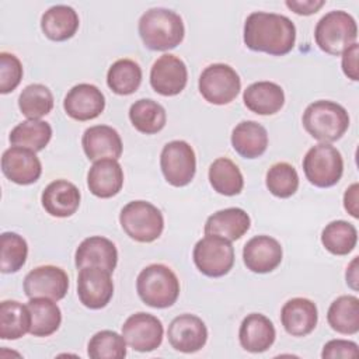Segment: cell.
I'll return each mask as SVG.
<instances>
[{"label":"cell","mask_w":359,"mask_h":359,"mask_svg":"<svg viewBox=\"0 0 359 359\" xmlns=\"http://www.w3.org/2000/svg\"><path fill=\"white\" fill-rule=\"evenodd\" d=\"M243 39L245 46L254 52L283 56L294 46L296 27L286 15L254 11L245 18Z\"/></svg>","instance_id":"6da1fadb"},{"label":"cell","mask_w":359,"mask_h":359,"mask_svg":"<svg viewBox=\"0 0 359 359\" xmlns=\"http://www.w3.org/2000/svg\"><path fill=\"white\" fill-rule=\"evenodd\" d=\"M137 31L147 49L161 52L177 48L185 35L181 15L164 7H154L144 11L139 18Z\"/></svg>","instance_id":"7a4b0ae2"},{"label":"cell","mask_w":359,"mask_h":359,"mask_svg":"<svg viewBox=\"0 0 359 359\" xmlns=\"http://www.w3.org/2000/svg\"><path fill=\"white\" fill-rule=\"evenodd\" d=\"M306 132L321 143L339 140L349 128L346 109L330 100H318L307 105L302 118Z\"/></svg>","instance_id":"3957f363"},{"label":"cell","mask_w":359,"mask_h":359,"mask_svg":"<svg viewBox=\"0 0 359 359\" xmlns=\"http://www.w3.org/2000/svg\"><path fill=\"white\" fill-rule=\"evenodd\" d=\"M136 290L144 304L153 309H167L180 296V280L167 265L150 264L137 275Z\"/></svg>","instance_id":"277c9868"},{"label":"cell","mask_w":359,"mask_h":359,"mask_svg":"<svg viewBox=\"0 0 359 359\" xmlns=\"http://www.w3.org/2000/svg\"><path fill=\"white\" fill-rule=\"evenodd\" d=\"M358 25L355 18L342 10L324 14L316 28L314 39L317 46L332 56H339L345 49L356 42Z\"/></svg>","instance_id":"5b68a950"},{"label":"cell","mask_w":359,"mask_h":359,"mask_svg":"<svg viewBox=\"0 0 359 359\" xmlns=\"http://www.w3.org/2000/svg\"><path fill=\"white\" fill-rule=\"evenodd\" d=\"M122 230L137 243H153L164 230V217L157 206L147 201H132L119 213Z\"/></svg>","instance_id":"8992f818"},{"label":"cell","mask_w":359,"mask_h":359,"mask_svg":"<svg viewBox=\"0 0 359 359\" xmlns=\"http://www.w3.org/2000/svg\"><path fill=\"white\" fill-rule=\"evenodd\" d=\"M303 171L310 184L318 188L334 187L342 177L344 158L330 143L310 147L303 158Z\"/></svg>","instance_id":"52a82bcc"},{"label":"cell","mask_w":359,"mask_h":359,"mask_svg":"<svg viewBox=\"0 0 359 359\" xmlns=\"http://www.w3.org/2000/svg\"><path fill=\"white\" fill-rule=\"evenodd\" d=\"M199 93L213 105L230 104L241 90L238 73L226 63H213L205 67L198 81Z\"/></svg>","instance_id":"ba28073f"},{"label":"cell","mask_w":359,"mask_h":359,"mask_svg":"<svg viewBox=\"0 0 359 359\" xmlns=\"http://www.w3.org/2000/svg\"><path fill=\"white\" fill-rule=\"evenodd\" d=\"M195 266L209 278H220L234 265V248L231 241L219 236H205L192 251Z\"/></svg>","instance_id":"9c48e42d"},{"label":"cell","mask_w":359,"mask_h":359,"mask_svg":"<svg viewBox=\"0 0 359 359\" xmlns=\"http://www.w3.org/2000/svg\"><path fill=\"white\" fill-rule=\"evenodd\" d=\"M161 172L172 187L188 185L196 172V156L185 140H171L164 144L160 154Z\"/></svg>","instance_id":"30bf717a"},{"label":"cell","mask_w":359,"mask_h":359,"mask_svg":"<svg viewBox=\"0 0 359 359\" xmlns=\"http://www.w3.org/2000/svg\"><path fill=\"white\" fill-rule=\"evenodd\" d=\"M122 335L126 344L137 352H151L163 342V323L153 314L135 313L122 325Z\"/></svg>","instance_id":"8fae6325"},{"label":"cell","mask_w":359,"mask_h":359,"mask_svg":"<svg viewBox=\"0 0 359 359\" xmlns=\"http://www.w3.org/2000/svg\"><path fill=\"white\" fill-rule=\"evenodd\" d=\"M77 296L87 309H104L114 296L111 272L97 266L81 268L77 276Z\"/></svg>","instance_id":"7c38bea8"},{"label":"cell","mask_w":359,"mask_h":359,"mask_svg":"<svg viewBox=\"0 0 359 359\" xmlns=\"http://www.w3.org/2000/svg\"><path fill=\"white\" fill-rule=\"evenodd\" d=\"M24 293L28 299L46 297L62 300L69 290V276L55 265H41L31 269L24 278Z\"/></svg>","instance_id":"4fadbf2b"},{"label":"cell","mask_w":359,"mask_h":359,"mask_svg":"<svg viewBox=\"0 0 359 359\" xmlns=\"http://www.w3.org/2000/svg\"><path fill=\"white\" fill-rule=\"evenodd\" d=\"M188 81V69L182 59L172 53L161 55L150 69L151 88L164 97L180 94Z\"/></svg>","instance_id":"5bb4252c"},{"label":"cell","mask_w":359,"mask_h":359,"mask_svg":"<svg viewBox=\"0 0 359 359\" xmlns=\"http://www.w3.org/2000/svg\"><path fill=\"white\" fill-rule=\"evenodd\" d=\"M170 345L182 353H194L201 351L208 341V328L205 323L195 314H180L167 330Z\"/></svg>","instance_id":"9a60e30c"},{"label":"cell","mask_w":359,"mask_h":359,"mask_svg":"<svg viewBox=\"0 0 359 359\" xmlns=\"http://www.w3.org/2000/svg\"><path fill=\"white\" fill-rule=\"evenodd\" d=\"M65 112L76 121L84 122L95 119L105 108V97L102 91L90 83H80L73 86L65 100Z\"/></svg>","instance_id":"2e32d148"},{"label":"cell","mask_w":359,"mask_h":359,"mask_svg":"<svg viewBox=\"0 0 359 359\" xmlns=\"http://www.w3.org/2000/svg\"><path fill=\"white\" fill-rule=\"evenodd\" d=\"M1 171L7 180L18 185H29L39 180L42 164L35 151L11 146L1 156Z\"/></svg>","instance_id":"e0dca14e"},{"label":"cell","mask_w":359,"mask_h":359,"mask_svg":"<svg viewBox=\"0 0 359 359\" xmlns=\"http://www.w3.org/2000/svg\"><path fill=\"white\" fill-rule=\"evenodd\" d=\"M283 257L280 243L271 236H255L243 248V261L247 269L255 273H268L276 269Z\"/></svg>","instance_id":"ac0fdd59"},{"label":"cell","mask_w":359,"mask_h":359,"mask_svg":"<svg viewBox=\"0 0 359 359\" xmlns=\"http://www.w3.org/2000/svg\"><path fill=\"white\" fill-rule=\"evenodd\" d=\"M81 146L88 160H118L122 156V139L116 129L108 125H94L84 130Z\"/></svg>","instance_id":"d6986e66"},{"label":"cell","mask_w":359,"mask_h":359,"mask_svg":"<svg viewBox=\"0 0 359 359\" xmlns=\"http://www.w3.org/2000/svg\"><path fill=\"white\" fill-rule=\"evenodd\" d=\"M74 264L79 269L97 266L112 273L118 264V250L109 238L91 236L79 244L74 254Z\"/></svg>","instance_id":"ffe728a7"},{"label":"cell","mask_w":359,"mask_h":359,"mask_svg":"<svg viewBox=\"0 0 359 359\" xmlns=\"http://www.w3.org/2000/svg\"><path fill=\"white\" fill-rule=\"evenodd\" d=\"M80 191L67 180H56L45 187L41 202L46 213L53 217H69L80 206Z\"/></svg>","instance_id":"44dd1931"},{"label":"cell","mask_w":359,"mask_h":359,"mask_svg":"<svg viewBox=\"0 0 359 359\" xmlns=\"http://www.w3.org/2000/svg\"><path fill=\"white\" fill-rule=\"evenodd\" d=\"M318 311L316 303L306 297L287 300L280 310V323L292 337H306L317 325Z\"/></svg>","instance_id":"7402d4cb"},{"label":"cell","mask_w":359,"mask_h":359,"mask_svg":"<svg viewBox=\"0 0 359 359\" xmlns=\"http://www.w3.org/2000/svg\"><path fill=\"white\" fill-rule=\"evenodd\" d=\"M87 187L94 196L102 199L119 194L123 187V170L118 160L102 158L94 161L87 174Z\"/></svg>","instance_id":"603a6c76"},{"label":"cell","mask_w":359,"mask_h":359,"mask_svg":"<svg viewBox=\"0 0 359 359\" xmlns=\"http://www.w3.org/2000/svg\"><path fill=\"white\" fill-rule=\"evenodd\" d=\"M276 338L273 323L261 313H251L240 324L238 339L241 348L251 353L268 351Z\"/></svg>","instance_id":"cb8c5ba5"},{"label":"cell","mask_w":359,"mask_h":359,"mask_svg":"<svg viewBox=\"0 0 359 359\" xmlns=\"http://www.w3.org/2000/svg\"><path fill=\"white\" fill-rule=\"evenodd\" d=\"M251 219L241 208H226L210 215L205 223V236H219L229 241L241 238L250 229Z\"/></svg>","instance_id":"d4e9b609"},{"label":"cell","mask_w":359,"mask_h":359,"mask_svg":"<svg viewBox=\"0 0 359 359\" xmlns=\"http://www.w3.org/2000/svg\"><path fill=\"white\" fill-rule=\"evenodd\" d=\"M243 101L254 114L273 115L279 112L285 104V91L273 81H257L244 90Z\"/></svg>","instance_id":"484cf974"},{"label":"cell","mask_w":359,"mask_h":359,"mask_svg":"<svg viewBox=\"0 0 359 359\" xmlns=\"http://www.w3.org/2000/svg\"><path fill=\"white\" fill-rule=\"evenodd\" d=\"M80 25L77 11L66 4L49 7L41 17V29L45 36L55 42H63L74 36Z\"/></svg>","instance_id":"4316f807"},{"label":"cell","mask_w":359,"mask_h":359,"mask_svg":"<svg viewBox=\"0 0 359 359\" xmlns=\"http://www.w3.org/2000/svg\"><path fill=\"white\" fill-rule=\"evenodd\" d=\"M231 146L244 158H258L268 147V132L255 121H241L231 132Z\"/></svg>","instance_id":"83f0119b"},{"label":"cell","mask_w":359,"mask_h":359,"mask_svg":"<svg viewBox=\"0 0 359 359\" xmlns=\"http://www.w3.org/2000/svg\"><path fill=\"white\" fill-rule=\"evenodd\" d=\"M327 321L330 327L344 335H355L359 331V299L352 294L337 297L328 307Z\"/></svg>","instance_id":"f1b7e54d"},{"label":"cell","mask_w":359,"mask_h":359,"mask_svg":"<svg viewBox=\"0 0 359 359\" xmlns=\"http://www.w3.org/2000/svg\"><path fill=\"white\" fill-rule=\"evenodd\" d=\"M27 306L31 313V335L49 337L59 330L62 323V311L55 300L46 297H32Z\"/></svg>","instance_id":"f546056e"},{"label":"cell","mask_w":359,"mask_h":359,"mask_svg":"<svg viewBox=\"0 0 359 359\" xmlns=\"http://www.w3.org/2000/svg\"><path fill=\"white\" fill-rule=\"evenodd\" d=\"M129 119L136 130L144 135L158 133L167 122V114L161 104L151 98H140L129 108Z\"/></svg>","instance_id":"4dcf8cb0"},{"label":"cell","mask_w":359,"mask_h":359,"mask_svg":"<svg viewBox=\"0 0 359 359\" xmlns=\"http://www.w3.org/2000/svg\"><path fill=\"white\" fill-rule=\"evenodd\" d=\"M208 178L213 191L224 196L238 195L244 187L240 168L227 157H219L210 164Z\"/></svg>","instance_id":"1f68e13d"},{"label":"cell","mask_w":359,"mask_h":359,"mask_svg":"<svg viewBox=\"0 0 359 359\" xmlns=\"http://www.w3.org/2000/svg\"><path fill=\"white\" fill-rule=\"evenodd\" d=\"M31 330V313L28 306L17 300L0 303V338L18 339Z\"/></svg>","instance_id":"d6a6232c"},{"label":"cell","mask_w":359,"mask_h":359,"mask_svg":"<svg viewBox=\"0 0 359 359\" xmlns=\"http://www.w3.org/2000/svg\"><path fill=\"white\" fill-rule=\"evenodd\" d=\"M52 137V126L42 119H27L15 125L8 136L13 146L41 151L46 147Z\"/></svg>","instance_id":"836d02e7"},{"label":"cell","mask_w":359,"mask_h":359,"mask_svg":"<svg viewBox=\"0 0 359 359\" xmlns=\"http://www.w3.org/2000/svg\"><path fill=\"white\" fill-rule=\"evenodd\" d=\"M142 67L132 59H118L107 73V84L118 95H130L142 83Z\"/></svg>","instance_id":"e575fe53"},{"label":"cell","mask_w":359,"mask_h":359,"mask_svg":"<svg viewBox=\"0 0 359 359\" xmlns=\"http://www.w3.org/2000/svg\"><path fill=\"white\" fill-rule=\"evenodd\" d=\"M321 243L334 255H348L356 247L358 230L346 220H334L323 229Z\"/></svg>","instance_id":"d590c367"},{"label":"cell","mask_w":359,"mask_h":359,"mask_svg":"<svg viewBox=\"0 0 359 359\" xmlns=\"http://www.w3.org/2000/svg\"><path fill=\"white\" fill-rule=\"evenodd\" d=\"M18 108L28 119H39L52 111L53 94L45 84H28L20 93Z\"/></svg>","instance_id":"8d00e7d4"},{"label":"cell","mask_w":359,"mask_h":359,"mask_svg":"<svg viewBox=\"0 0 359 359\" xmlns=\"http://www.w3.org/2000/svg\"><path fill=\"white\" fill-rule=\"evenodd\" d=\"M0 271L3 273L18 272L28 257V244L22 236L14 231H4L0 237Z\"/></svg>","instance_id":"74e56055"},{"label":"cell","mask_w":359,"mask_h":359,"mask_svg":"<svg viewBox=\"0 0 359 359\" xmlns=\"http://www.w3.org/2000/svg\"><path fill=\"white\" fill-rule=\"evenodd\" d=\"M87 353L91 359H123L126 356V341L111 330L95 332L87 345Z\"/></svg>","instance_id":"f35d334b"},{"label":"cell","mask_w":359,"mask_h":359,"mask_svg":"<svg viewBox=\"0 0 359 359\" xmlns=\"http://www.w3.org/2000/svg\"><path fill=\"white\" fill-rule=\"evenodd\" d=\"M265 184L272 195L282 199L290 198L299 188V174L289 163H275L266 171Z\"/></svg>","instance_id":"ab89813d"},{"label":"cell","mask_w":359,"mask_h":359,"mask_svg":"<svg viewBox=\"0 0 359 359\" xmlns=\"http://www.w3.org/2000/svg\"><path fill=\"white\" fill-rule=\"evenodd\" d=\"M22 65L20 59L8 52L0 53V93L8 94L14 91L22 80Z\"/></svg>","instance_id":"60d3db41"},{"label":"cell","mask_w":359,"mask_h":359,"mask_svg":"<svg viewBox=\"0 0 359 359\" xmlns=\"http://www.w3.org/2000/svg\"><path fill=\"white\" fill-rule=\"evenodd\" d=\"M359 349L356 342L346 339H331L323 346V359H337V358H358Z\"/></svg>","instance_id":"b9f144b4"},{"label":"cell","mask_w":359,"mask_h":359,"mask_svg":"<svg viewBox=\"0 0 359 359\" xmlns=\"http://www.w3.org/2000/svg\"><path fill=\"white\" fill-rule=\"evenodd\" d=\"M358 52H359V45L355 42L352 43L348 49L342 52V72L344 74L351 79L352 81L359 80V73H358Z\"/></svg>","instance_id":"7bdbcfd3"},{"label":"cell","mask_w":359,"mask_h":359,"mask_svg":"<svg viewBox=\"0 0 359 359\" xmlns=\"http://www.w3.org/2000/svg\"><path fill=\"white\" fill-rule=\"evenodd\" d=\"M286 7L299 15L316 14L324 4V0H286Z\"/></svg>","instance_id":"ee69618b"},{"label":"cell","mask_w":359,"mask_h":359,"mask_svg":"<svg viewBox=\"0 0 359 359\" xmlns=\"http://www.w3.org/2000/svg\"><path fill=\"white\" fill-rule=\"evenodd\" d=\"M358 194H359L358 182H353L351 187H348L345 194H344V208L355 219L359 217V203H358L359 198H358Z\"/></svg>","instance_id":"f6af8a7d"},{"label":"cell","mask_w":359,"mask_h":359,"mask_svg":"<svg viewBox=\"0 0 359 359\" xmlns=\"http://www.w3.org/2000/svg\"><path fill=\"white\" fill-rule=\"evenodd\" d=\"M346 285L353 289L358 290V257H355L351 264L346 268Z\"/></svg>","instance_id":"bcb514c9"}]
</instances>
